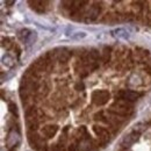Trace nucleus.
Returning a JSON list of instances; mask_svg holds the SVG:
<instances>
[{
	"label": "nucleus",
	"mask_w": 151,
	"mask_h": 151,
	"mask_svg": "<svg viewBox=\"0 0 151 151\" xmlns=\"http://www.w3.org/2000/svg\"><path fill=\"white\" fill-rule=\"evenodd\" d=\"M101 5H102V2H98V1L90 2L86 6V11H85V15H84V21L85 22L96 21L98 18L102 13V6Z\"/></svg>",
	"instance_id": "f257e3e1"
},
{
	"label": "nucleus",
	"mask_w": 151,
	"mask_h": 151,
	"mask_svg": "<svg viewBox=\"0 0 151 151\" xmlns=\"http://www.w3.org/2000/svg\"><path fill=\"white\" fill-rule=\"evenodd\" d=\"M92 130L96 136V138L102 144V147H106V144H108L111 142L112 137H113V135L108 130V128H105V127H101V126H98V124H94L92 127Z\"/></svg>",
	"instance_id": "f03ea898"
},
{
	"label": "nucleus",
	"mask_w": 151,
	"mask_h": 151,
	"mask_svg": "<svg viewBox=\"0 0 151 151\" xmlns=\"http://www.w3.org/2000/svg\"><path fill=\"white\" fill-rule=\"evenodd\" d=\"M143 95L142 92H138V91H134V90H119L116 93H115V99H123V100H127L129 102L134 104L135 101H137L141 96Z\"/></svg>",
	"instance_id": "7ed1b4c3"
},
{
	"label": "nucleus",
	"mask_w": 151,
	"mask_h": 151,
	"mask_svg": "<svg viewBox=\"0 0 151 151\" xmlns=\"http://www.w3.org/2000/svg\"><path fill=\"white\" fill-rule=\"evenodd\" d=\"M55 51H56L57 64H69L71 57L75 55L73 50H71V49H69V48H66V47L56 48Z\"/></svg>",
	"instance_id": "20e7f679"
},
{
	"label": "nucleus",
	"mask_w": 151,
	"mask_h": 151,
	"mask_svg": "<svg viewBox=\"0 0 151 151\" xmlns=\"http://www.w3.org/2000/svg\"><path fill=\"white\" fill-rule=\"evenodd\" d=\"M91 99L95 106H104L109 101V93L106 90H95L91 94Z\"/></svg>",
	"instance_id": "39448f33"
},
{
	"label": "nucleus",
	"mask_w": 151,
	"mask_h": 151,
	"mask_svg": "<svg viewBox=\"0 0 151 151\" xmlns=\"http://www.w3.org/2000/svg\"><path fill=\"white\" fill-rule=\"evenodd\" d=\"M107 114L108 115H113V116H117V117H121L123 120H128L129 116H132L134 112H130V111H127V109H123V108H120V107H109L107 109Z\"/></svg>",
	"instance_id": "423d86ee"
},
{
	"label": "nucleus",
	"mask_w": 151,
	"mask_h": 151,
	"mask_svg": "<svg viewBox=\"0 0 151 151\" xmlns=\"http://www.w3.org/2000/svg\"><path fill=\"white\" fill-rule=\"evenodd\" d=\"M58 130H59V127L56 126V124H45L40 129V134L44 138L50 139V138H52L54 136H56L58 134Z\"/></svg>",
	"instance_id": "0eeeda50"
},
{
	"label": "nucleus",
	"mask_w": 151,
	"mask_h": 151,
	"mask_svg": "<svg viewBox=\"0 0 151 151\" xmlns=\"http://www.w3.org/2000/svg\"><path fill=\"white\" fill-rule=\"evenodd\" d=\"M114 52V48L113 47H104L102 48V50H101V64L102 65H105V66H107L109 63H111V60H112V55H113Z\"/></svg>",
	"instance_id": "6e6552de"
},
{
	"label": "nucleus",
	"mask_w": 151,
	"mask_h": 151,
	"mask_svg": "<svg viewBox=\"0 0 151 151\" xmlns=\"http://www.w3.org/2000/svg\"><path fill=\"white\" fill-rule=\"evenodd\" d=\"M28 4L30 5V7L35 11V12H37V13H44L47 9H48V7H49V5L51 4L50 1H28Z\"/></svg>",
	"instance_id": "1a4fd4ad"
},
{
	"label": "nucleus",
	"mask_w": 151,
	"mask_h": 151,
	"mask_svg": "<svg viewBox=\"0 0 151 151\" xmlns=\"http://www.w3.org/2000/svg\"><path fill=\"white\" fill-rule=\"evenodd\" d=\"M127 84L129 86H142V85H145V80L144 78H142L141 75H136V73H132V75L128 77V80H127Z\"/></svg>",
	"instance_id": "9d476101"
},
{
	"label": "nucleus",
	"mask_w": 151,
	"mask_h": 151,
	"mask_svg": "<svg viewBox=\"0 0 151 151\" xmlns=\"http://www.w3.org/2000/svg\"><path fill=\"white\" fill-rule=\"evenodd\" d=\"M112 106H114V107H120V108H123V109L134 112V106H132V102H129L127 100H123V99H115L113 101V105Z\"/></svg>",
	"instance_id": "9b49d317"
},
{
	"label": "nucleus",
	"mask_w": 151,
	"mask_h": 151,
	"mask_svg": "<svg viewBox=\"0 0 151 151\" xmlns=\"http://www.w3.org/2000/svg\"><path fill=\"white\" fill-rule=\"evenodd\" d=\"M32 35H33V32L29 30V29H27V28H24V29H21V30L19 32L18 37H19V40L21 41V42L28 44V41H29V38H30Z\"/></svg>",
	"instance_id": "f8f14e48"
},
{
	"label": "nucleus",
	"mask_w": 151,
	"mask_h": 151,
	"mask_svg": "<svg viewBox=\"0 0 151 151\" xmlns=\"http://www.w3.org/2000/svg\"><path fill=\"white\" fill-rule=\"evenodd\" d=\"M112 34H113L114 36H116V37H119V38H123V40H127V38L129 37V33H128L127 30H124V29H122V28H119V29H115L114 32H112Z\"/></svg>",
	"instance_id": "ddd939ff"
},
{
	"label": "nucleus",
	"mask_w": 151,
	"mask_h": 151,
	"mask_svg": "<svg viewBox=\"0 0 151 151\" xmlns=\"http://www.w3.org/2000/svg\"><path fill=\"white\" fill-rule=\"evenodd\" d=\"M73 88H75L77 92H79V93L85 92V90H86V84H85L83 80H77V81H75V84H73Z\"/></svg>",
	"instance_id": "4468645a"
},
{
	"label": "nucleus",
	"mask_w": 151,
	"mask_h": 151,
	"mask_svg": "<svg viewBox=\"0 0 151 151\" xmlns=\"http://www.w3.org/2000/svg\"><path fill=\"white\" fill-rule=\"evenodd\" d=\"M1 45H2V48H6V50H11V49L13 50V48H14L15 43H13L9 38H4V40H2Z\"/></svg>",
	"instance_id": "2eb2a0df"
},
{
	"label": "nucleus",
	"mask_w": 151,
	"mask_h": 151,
	"mask_svg": "<svg viewBox=\"0 0 151 151\" xmlns=\"http://www.w3.org/2000/svg\"><path fill=\"white\" fill-rule=\"evenodd\" d=\"M2 62H4V64H5L6 66H8V68H13L14 64H15L14 59L9 56V55H6V57H4V58H2Z\"/></svg>",
	"instance_id": "dca6fc26"
},
{
	"label": "nucleus",
	"mask_w": 151,
	"mask_h": 151,
	"mask_svg": "<svg viewBox=\"0 0 151 151\" xmlns=\"http://www.w3.org/2000/svg\"><path fill=\"white\" fill-rule=\"evenodd\" d=\"M8 109H9L11 113L13 114V116H17V115H18V108H17V105H15V104L11 102V104L8 105Z\"/></svg>",
	"instance_id": "f3484780"
},
{
	"label": "nucleus",
	"mask_w": 151,
	"mask_h": 151,
	"mask_svg": "<svg viewBox=\"0 0 151 151\" xmlns=\"http://www.w3.org/2000/svg\"><path fill=\"white\" fill-rule=\"evenodd\" d=\"M86 36V34L85 33H77V35H73V38L76 40H78V38H83Z\"/></svg>",
	"instance_id": "a211bd4d"
},
{
	"label": "nucleus",
	"mask_w": 151,
	"mask_h": 151,
	"mask_svg": "<svg viewBox=\"0 0 151 151\" xmlns=\"http://www.w3.org/2000/svg\"><path fill=\"white\" fill-rule=\"evenodd\" d=\"M5 4H6V5H8V6H12V5H14V4H15V1H5Z\"/></svg>",
	"instance_id": "6ab92c4d"
},
{
	"label": "nucleus",
	"mask_w": 151,
	"mask_h": 151,
	"mask_svg": "<svg viewBox=\"0 0 151 151\" xmlns=\"http://www.w3.org/2000/svg\"><path fill=\"white\" fill-rule=\"evenodd\" d=\"M148 124H149V126L151 127V121H149V123H148Z\"/></svg>",
	"instance_id": "aec40b11"
}]
</instances>
